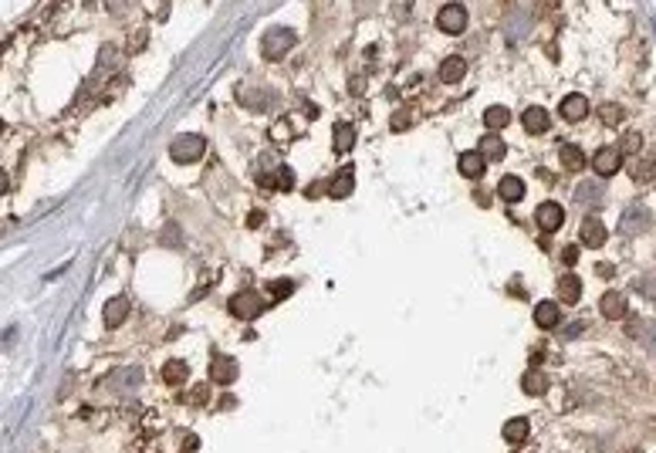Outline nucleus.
Wrapping results in <instances>:
<instances>
[{"mask_svg": "<svg viewBox=\"0 0 656 453\" xmlns=\"http://www.w3.org/2000/svg\"><path fill=\"white\" fill-rule=\"evenodd\" d=\"M457 166H460V173H464L467 179H480L484 176V170H487L480 152H464V156L457 159Z\"/></svg>", "mask_w": 656, "mask_h": 453, "instance_id": "22", "label": "nucleus"}, {"mask_svg": "<svg viewBox=\"0 0 656 453\" xmlns=\"http://www.w3.org/2000/svg\"><path fill=\"white\" fill-rule=\"evenodd\" d=\"M406 126H410V115H406V112H396V115H393V129L399 132V129H406Z\"/></svg>", "mask_w": 656, "mask_h": 453, "instance_id": "35", "label": "nucleus"}, {"mask_svg": "<svg viewBox=\"0 0 656 453\" xmlns=\"http://www.w3.org/2000/svg\"><path fill=\"white\" fill-rule=\"evenodd\" d=\"M639 146H643V139H639L636 132H630V135H623V142H619V152H639Z\"/></svg>", "mask_w": 656, "mask_h": 453, "instance_id": "32", "label": "nucleus"}, {"mask_svg": "<svg viewBox=\"0 0 656 453\" xmlns=\"http://www.w3.org/2000/svg\"><path fill=\"white\" fill-rule=\"evenodd\" d=\"M203 149H207L203 135L183 132V135H176V139L169 142V159H173V163H196V159L203 156Z\"/></svg>", "mask_w": 656, "mask_h": 453, "instance_id": "1", "label": "nucleus"}, {"mask_svg": "<svg viewBox=\"0 0 656 453\" xmlns=\"http://www.w3.org/2000/svg\"><path fill=\"white\" fill-rule=\"evenodd\" d=\"M261 224H264V213H261V210L247 213V226H261Z\"/></svg>", "mask_w": 656, "mask_h": 453, "instance_id": "36", "label": "nucleus"}, {"mask_svg": "<svg viewBox=\"0 0 656 453\" xmlns=\"http://www.w3.org/2000/svg\"><path fill=\"white\" fill-rule=\"evenodd\" d=\"M535 220H538V226H541V230L555 233V230L562 226V220H565V210H562L555 200H545L538 210H535Z\"/></svg>", "mask_w": 656, "mask_h": 453, "instance_id": "6", "label": "nucleus"}, {"mask_svg": "<svg viewBox=\"0 0 656 453\" xmlns=\"http://www.w3.org/2000/svg\"><path fill=\"white\" fill-rule=\"evenodd\" d=\"M186 379H190V365H186L183 359H169L162 365V382L166 386H183Z\"/></svg>", "mask_w": 656, "mask_h": 453, "instance_id": "19", "label": "nucleus"}, {"mask_svg": "<svg viewBox=\"0 0 656 453\" xmlns=\"http://www.w3.org/2000/svg\"><path fill=\"white\" fill-rule=\"evenodd\" d=\"M521 389H525L528 396H545L548 393V376L541 369H528L525 376H521Z\"/></svg>", "mask_w": 656, "mask_h": 453, "instance_id": "20", "label": "nucleus"}, {"mask_svg": "<svg viewBox=\"0 0 656 453\" xmlns=\"http://www.w3.org/2000/svg\"><path fill=\"white\" fill-rule=\"evenodd\" d=\"M139 379H142V372H139V369H122V372H115L108 382H112V386H119V389H132Z\"/></svg>", "mask_w": 656, "mask_h": 453, "instance_id": "27", "label": "nucleus"}, {"mask_svg": "<svg viewBox=\"0 0 656 453\" xmlns=\"http://www.w3.org/2000/svg\"><path fill=\"white\" fill-rule=\"evenodd\" d=\"M294 41H298V34L294 31H288V27H274V31H267L261 41V54L267 58V61H278V58H285L291 48H294Z\"/></svg>", "mask_w": 656, "mask_h": 453, "instance_id": "2", "label": "nucleus"}, {"mask_svg": "<svg viewBox=\"0 0 656 453\" xmlns=\"http://www.w3.org/2000/svg\"><path fill=\"white\" fill-rule=\"evenodd\" d=\"M362 88H366V81H362V78H352V95H359Z\"/></svg>", "mask_w": 656, "mask_h": 453, "instance_id": "38", "label": "nucleus"}, {"mask_svg": "<svg viewBox=\"0 0 656 453\" xmlns=\"http://www.w3.org/2000/svg\"><path fill=\"white\" fill-rule=\"evenodd\" d=\"M596 274H599V277H612V264H599V267H596Z\"/></svg>", "mask_w": 656, "mask_h": 453, "instance_id": "37", "label": "nucleus"}, {"mask_svg": "<svg viewBox=\"0 0 656 453\" xmlns=\"http://www.w3.org/2000/svg\"><path fill=\"white\" fill-rule=\"evenodd\" d=\"M646 220H650V210H646L643 203H632V210H626V213H623V233H636V230H643V226H646Z\"/></svg>", "mask_w": 656, "mask_h": 453, "instance_id": "18", "label": "nucleus"}, {"mask_svg": "<svg viewBox=\"0 0 656 453\" xmlns=\"http://www.w3.org/2000/svg\"><path fill=\"white\" fill-rule=\"evenodd\" d=\"M274 186H278V190H291V170H288V166H278Z\"/></svg>", "mask_w": 656, "mask_h": 453, "instance_id": "33", "label": "nucleus"}, {"mask_svg": "<svg viewBox=\"0 0 656 453\" xmlns=\"http://www.w3.org/2000/svg\"><path fill=\"white\" fill-rule=\"evenodd\" d=\"M599 119H603V126H619V122H623V108L609 101V105L599 108Z\"/></svg>", "mask_w": 656, "mask_h": 453, "instance_id": "30", "label": "nucleus"}, {"mask_svg": "<svg viewBox=\"0 0 656 453\" xmlns=\"http://www.w3.org/2000/svg\"><path fill=\"white\" fill-rule=\"evenodd\" d=\"M267 291H271L274 298H288L291 291H294V284H291V281H271V284H267Z\"/></svg>", "mask_w": 656, "mask_h": 453, "instance_id": "31", "label": "nucleus"}, {"mask_svg": "<svg viewBox=\"0 0 656 453\" xmlns=\"http://www.w3.org/2000/svg\"><path fill=\"white\" fill-rule=\"evenodd\" d=\"M498 197L504 203H518L521 197H525V179H521V176H501Z\"/></svg>", "mask_w": 656, "mask_h": 453, "instance_id": "17", "label": "nucleus"}, {"mask_svg": "<svg viewBox=\"0 0 656 453\" xmlns=\"http://www.w3.org/2000/svg\"><path fill=\"white\" fill-rule=\"evenodd\" d=\"M102 318H106L108 328H119L126 318H129V302L122 298V295H115V298H108L106 302V311H102Z\"/></svg>", "mask_w": 656, "mask_h": 453, "instance_id": "12", "label": "nucleus"}, {"mask_svg": "<svg viewBox=\"0 0 656 453\" xmlns=\"http://www.w3.org/2000/svg\"><path fill=\"white\" fill-rule=\"evenodd\" d=\"M237 379V362L230 359V355H213L210 362V382H217V386H230Z\"/></svg>", "mask_w": 656, "mask_h": 453, "instance_id": "7", "label": "nucleus"}, {"mask_svg": "<svg viewBox=\"0 0 656 453\" xmlns=\"http://www.w3.org/2000/svg\"><path fill=\"white\" fill-rule=\"evenodd\" d=\"M578 203H585V206H596V203H603V193H599V186H596V183H582V186H578Z\"/></svg>", "mask_w": 656, "mask_h": 453, "instance_id": "29", "label": "nucleus"}, {"mask_svg": "<svg viewBox=\"0 0 656 453\" xmlns=\"http://www.w3.org/2000/svg\"><path fill=\"white\" fill-rule=\"evenodd\" d=\"M558 159H562V166H565V170H572V173L585 166V156H582V149H578V146H572V142H565V146L558 149Z\"/></svg>", "mask_w": 656, "mask_h": 453, "instance_id": "25", "label": "nucleus"}, {"mask_svg": "<svg viewBox=\"0 0 656 453\" xmlns=\"http://www.w3.org/2000/svg\"><path fill=\"white\" fill-rule=\"evenodd\" d=\"M352 190H355V170H352V166H342L339 176H332V183H328V197L345 200Z\"/></svg>", "mask_w": 656, "mask_h": 453, "instance_id": "11", "label": "nucleus"}, {"mask_svg": "<svg viewBox=\"0 0 656 453\" xmlns=\"http://www.w3.org/2000/svg\"><path fill=\"white\" fill-rule=\"evenodd\" d=\"M484 122H487V129H491V132H498V129H504L507 122H511V112H507V108H501V105H491V108L484 112Z\"/></svg>", "mask_w": 656, "mask_h": 453, "instance_id": "26", "label": "nucleus"}, {"mask_svg": "<svg viewBox=\"0 0 656 453\" xmlns=\"http://www.w3.org/2000/svg\"><path fill=\"white\" fill-rule=\"evenodd\" d=\"M562 322V308L558 302H538L535 304V325L538 328H555Z\"/></svg>", "mask_w": 656, "mask_h": 453, "instance_id": "14", "label": "nucleus"}, {"mask_svg": "<svg viewBox=\"0 0 656 453\" xmlns=\"http://www.w3.org/2000/svg\"><path fill=\"white\" fill-rule=\"evenodd\" d=\"M437 27H440L444 34H460V31H467V10H464L460 3H446V7H440V14H437Z\"/></svg>", "mask_w": 656, "mask_h": 453, "instance_id": "4", "label": "nucleus"}, {"mask_svg": "<svg viewBox=\"0 0 656 453\" xmlns=\"http://www.w3.org/2000/svg\"><path fill=\"white\" fill-rule=\"evenodd\" d=\"M619 166H623V152H619V146H603V149L592 156V170H596L599 176L619 173Z\"/></svg>", "mask_w": 656, "mask_h": 453, "instance_id": "5", "label": "nucleus"}, {"mask_svg": "<svg viewBox=\"0 0 656 453\" xmlns=\"http://www.w3.org/2000/svg\"><path fill=\"white\" fill-rule=\"evenodd\" d=\"M464 75H467V58L450 54V58L440 61V81H444V85H457Z\"/></svg>", "mask_w": 656, "mask_h": 453, "instance_id": "9", "label": "nucleus"}, {"mask_svg": "<svg viewBox=\"0 0 656 453\" xmlns=\"http://www.w3.org/2000/svg\"><path fill=\"white\" fill-rule=\"evenodd\" d=\"M548 122H551V119H548V112H545L541 105H531V108H525V112H521V126H525L531 135L545 132V129H548Z\"/></svg>", "mask_w": 656, "mask_h": 453, "instance_id": "15", "label": "nucleus"}, {"mask_svg": "<svg viewBox=\"0 0 656 453\" xmlns=\"http://www.w3.org/2000/svg\"><path fill=\"white\" fill-rule=\"evenodd\" d=\"M264 308H267V302H261V295L258 291H240V295H234L230 298V311H234L237 318H258Z\"/></svg>", "mask_w": 656, "mask_h": 453, "instance_id": "3", "label": "nucleus"}, {"mask_svg": "<svg viewBox=\"0 0 656 453\" xmlns=\"http://www.w3.org/2000/svg\"><path fill=\"white\" fill-rule=\"evenodd\" d=\"M578 298H582V281H578V274H562L558 277V302L575 304Z\"/></svg>", "mask_w": 656, "mask_h": 453, "instance_id": "16", "label": "nucleus"}, {"mask_svg": "<svg viewBox=\"0 0 656 453\" xmlns=\"http://www.w3.org/2000/svg\"><path fill=\"white\" fill-rule=\"evenodd\" d=\"M575 261H578V247L572 244V247H565V251H562V264H569V267H572Z\"/></svg>", "mask_w": 656, "mask_h": 453, "instance_id": "34", "label": "nucleus"}, {"mask_svg": "<svg viewBox=\"0 0 656 453\" xmlns=\"http://www.w3.org/2000/svg\"><path fill=\"white\" fill-rule=\"evenodd\" d=\"M578 237H582V244H585V247H603L605 237H609V230H605V224L599 220V217H589V220H582Z\"/></svg>", "mask_w": 656, "mask_h": 453, "instance_id": "8", "label": "nucleus"}, {"mask_svg": "<svg viewBox=\"0 0 656 453\" xmlns=\"http://www.w3.org/2000/svg\"><path fill=\"white\" fill-rule=\"evenodd\" d=\"M477 152L484 156V163H487V159H494V163H498V159H504L507 146H504V139H501L498 132H487V135L480 139V149H477Z\"/></svg>", "mask_w": 656, "mask_h": 453, "instance_id": "21", "label": "nucleus"}, {"mask_svg": "<svg viewBox=\"0 0 656 453\" xmlns=\"http://www.w3.org/2000/svg\"><path fill=\"white\" fill-rule=\"evenodd\" d=\"M528 429H531V427H528L525 416H514V420H507V423H504L501 436H504L507 443H525V440H528Z\"/></svg>", "mask_w": 656, "mask_h": 453, "instance_id": "23", "label": "nucleus"}, {"mask_svg": "<svg viewBox=\"0 0 656 453\" xmlns=\"http://www.w3.org/2000/svg\"><path fill=\"white\" fill-rule=\"evenodd\" d=\"M653 176H656V163H653V159H639V163L632 166V179H636V183H650Z\"/></svg>", "mask_w": 656, "mask_h": 453, "instance_id": "28", "label": "nucleus"}, {"mask_svg": "<svg viewBox=\"0 0 656 453\" xmlns=\"http://www.w3.org/2000/svg\"><path fill=\"white\" fill-rule=\"evenodd\" d=\"M332 146H335V152L345 156V152L355 146V126H352V122H339V126H335V142H332Z\"/></svg>", "mask_w": 656, "mask_h": 453, "instance_id": "24", "label": "nucleus"}, {"mask_svg": "<svg viewBox=\"0 0 656 453\" xmlns=\"http://www.w3.org/2000/svg\"><path fill=\"white\" fill-rule=\"evenodd\" d=\"M562 115H565L569 122H582V119L589 115V99L578 95V92L575 95H565V99H562Z\"/></svg>", "mask_w": 656, "mask_h": 453, "instance_id": "13", "label": "nucleus"}, {"mask_svg": "<svg viewBox=\"0 0 656 453\" xmlns=\"http://www.w3.org/2000/svg\"><path fill=\"white\" fill-rule=\"evenodd\" d=\"M599 311H603V318H609V322H619V318H626L630 304H626V298H623L619 291H609V295H603V302H599Z\"/></svg>", "mask_w": 656, "mask_h": 453, "instance_id": "10", "label": "nucleus"}]
</instances>
